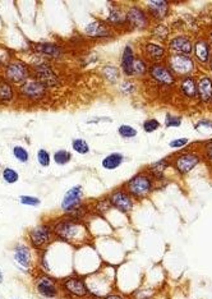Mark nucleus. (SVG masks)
I'll return each mask as SVG.
<instances>
[{"label": "nucleus", "mask_w": 212, "mask_h": 299, "mask_svg": "<svg viewBox=\"0 0 212 299\" xmlns=\"http://www.w3.org/2000/svg\"><path fill=\"white\" fill-rule=\"evenodd\" d=\"M55 237L71 244H82L87 240L88 230L87 226L79 220L68 216L60 219L53 225Z\"/></svg>", "instance_id": "nucleus-1"}, {"label": "nucleus", "mask_w": 212, "mask_h": 299, "mask_svg": "<svg viewBox=\"0 0 212 299\" xmlns=\"http://www.w3.org/2000/svg\"><path fill=\"white\" fill-rule=\"evenodd\" d=\"M124 189L135 199V201H142L148 199L156 189V180L147 169L141 170L124 183Z\"/></svg>", "instance_id": "nucleus-2"}, {"label": "nucleus", "mask_w": 212, "mask_h": 299, "mask_svg": "<svg viewBox=\"0 0 212 299\" xmlns=\"http://www.w3.org/2000/svg\"><path fill=\"white\" fill-rule=\"evenodd\" d=\"M201 160H202V158L198 152L182 151L170 159V165L175 169L178 174L187 175L198 166Z\"/></svg>", "instance_id": "nucleus-3"}, {"label": "nucleus", "mask_w": 212, "mask_h": 299, "mask_svg": "<svg viewBox=\"0 0 212 299\" xmlns=\"http://www.w3.org/2000/svg\"><path fill=\"white\" fill-rule=\"evenodd\" d=\"M60 289L72 299H83L90 297L87 282L81 276H68L64 280H61Z\"/></svg>", "instance_id": "nucleus-4"}, {"label": "nucleus", "mask_w": 212, "mask_h": 299, "mask_svg": "<svg viewBox=\"0 0 212 299\" xmlns=\"http://www.w3.org/2000/svg\"><path fill=\"white\" fill-rule=\"evenodd\" d=\"M55 234L53 230V225L49 224H40L35 226L28 232V242L31 247L39 251H45L47 245L50 244L54 239Z\"/></svg>", "instance_id": "nucleus-5"}, {"label": "nucleus", "mask_w": 212, "mask_h": 299, "mask_svg": "<svg viewBox=\"0 0 212 299\" xmlns=\"http://www.w3.org/2000/svg\"><path fill=\"white\" fill-rule=\"evenodd\" d=\"M34 286L37 294L45 299H54L60 296L61 289L58 280L46 275V274L37 275L35 278Z\"/></svg>", "instance_id": "nucleus-6"}, {"label": "nucleus", "mask_w": 212, "mask_h": 299, "mask_svg": "<svg viewBox=\"0 0 212 299\" xmlns=\"http://www.w3.org/2000/svg\"><path fill=\"white\" fill-rule=\"evenodd\" d=\"M166 64H168V68L173 72L174 76L182 78L189 77L195 68L194 60L191 57H187V55L170 54L168 57Z\"/></svg>", "instance_id": "nucleus-7"}, {"label": "nucleus", "mask_w": 212, "mask_h": 299, "mask_svg": "<svg viewBox=\"0 0 212 299\" xmlns=\"http://www.w3.org/2000/svg\"><path fill=\"white\" fill-rule=\"evenodd\" d=\"M108 199L111 203V207L118 210L121 214L128 215L132 210L135 209V199L125 191L124 187L114 188L108 195Z\"/></svg>", "instance_id": "nucleus-8"}, {"label": "nucleus", "mask_w": 212, "mask_h": 299, "mask_svg": "<svg viewBox=\"0 0 212 299\" xmlns=\"http://www.w3.org/2000/svg\"><path fill=\"white\" fill-rule=\"evenodd\" d=\"M125 20H127V24L131 26L133 30H146L150 24L148 13L137 5L128 8V10L125 12Z\"/></svg>", "instance_id": "nucleus-9"}, {"label": "nucleus", "mask_w": 212, "mask_h": 299, "mask_svg": "<svg viewBox=\"0 0 212 299\" xmlns=\"http://www.w3.org/2000/svg\"><path fill=\"white\" fill-rule=\"evenodd\" d=\"M148 74L156 83L162 86H173L176 81L175 76L169 69L168 65H164L161 63H152L148 67Z\"/></svg>", "instance_id": "nucleus-10"}, {"label": "nucleus", "mask_w": 212, "mask_h": 299, "mask_svg": "<svg viewBox=\"0 0 212 299\" xmlns=\"http://www.w3.org/2000/svg\"><path fill=\"white\" fill-rule=\"evenodd\" d=\"M30 77V69L22 61H12L5 68V78L10 83L23 84Z\"/></svg>", "instance_id": "nucleus-11"}, {"label": "nucleus", "mask_w": 212, "mask_h": 299, "mask_svg": "<svg viewBox=\"0 0 212 299\" xmlns=\"http://www.w3.org/2000/svg\"><path fill=\"white\" fill-rule=\"evenodd\" d=\"M82 199H83V187L82 185H74L63 197L61 201V210L65 214H69L73 210H76L78 206L82 205Z\"/></svg>", "instance_id": "nucleus-12"}, {"label": "nucleus", "mask_w": 212, "mask_h": 299, "mask_svg": "<svg viewBox=\"0 0 212 299\" xmlns=\"http://www.w3.org/2000/svg\"><path fill=\"white\" fill-rule=\"evenodd\" d=\"M34 73L36 76V81L44 84L45 87H54L58 84L57 73L47 64L41 63L35 65Z\"/></svg>", "instance_id": "nucleus-13"}, {"label": "nucleus", "mask_w": 212, "mask_h": 299, "mask_svg": "<svg viewBox=\"0 0 212 299\" xmlns=\"http://www.w3.org/2000/svg\"><path fill=\"white\" fill-rule=\"evenodd\" d=\"M169 51L172 54L191 57L193 53V42L188 36H175L169 41Z\"/></svg>", "instance_id": "nucleus-14"}, {"label": "nucleus", "mask_w": 212, "mask_h": 299, "mask_svg": "<svg viewBox=\"0 0 212 299\" xmlns=\"http://www.w3.org/2000/svg\"><path fill=\"white\" fill-rule=\"evenodd\" d=\"M86 35L94 39H105V37H110L113 35L110 26L101 20H94L86 26L84 28Z\"/></svg>", "instance_id": "nucleus-15"}, {"label": "nucleus", "mask_w": 212, "mask_h": 299, "mask_svg": "<svg viewBox=\"0 0 212 299\" xmlns=\"http://www.w3.org/2000/svg\"><path fill=\"white\" fill-rule=\"evenodd\" d=\"M14 261L23 271H28L32 265V255L31 249L26 244H18L14 248Z\"/></svg>", "instance_id": "nucleus-16"}, {"label": "nucleus", "mask_w": 212, "mask_h": 299, "mask_svg": "<svg viewBox=\"0 0 212 299\" xmlns=\"http://www.w3.org/2000/svg\"><path fill=\"white\" fill-rule=\"evenodd\" d=\"M193 53L199 63L209 64L212 57L211 45L206 39H198L195 42H193Z\"/></svg>", "instance_id": "nucleus-17"}, {"label": "nucleus", "mask_w": 212, "mask_h": 299, "mask_svg": "<svg viewBox=\"0 0 212 299\" xmlns=\"http://www.w3.org/2000/svg\"><path fill=\"white\" fill-rule=\"evenodd\" d=\"M20 92L26 98L41 99L46 92V87L40 82H37L36 80H34V81H27L23 84H20Z\"/></svg>", "instance_id": "nucleus-18"}, {"label": "nucleus", "mask_w": 212, "mask_h": 299, "mask_svg": "<svg viewBox=\"0 0 212 299\" xmlns=\"http://www.w3.org/2000/svg\"><path fill=\"white\" fill-rule=\"evenodd\" d=\"M197 98L202 102H210L212 98V78L202 76L197 81Z\"/></svg>", "instance_id": "nucleus-19"}, {"label": "nucleus", "mask_w": 212, "mask_h": 299, "mask_svg": "<svg viewBox=\"0 0 212 299\" xmlns=\"http://www.w3.org/2000/svg\"><path fill=\"white\" fill-rule=\"evenodd\" d=\"M169 3L164 0H151L147 1V13L155 20H162L168 16Z\"/></svg>", "instance_id": "nucleus-20"}, {"label": "nucleus", "mask_w": 212, "mask_h": 299, "mask_svg": "<svg viewBox=\"0 0 212 299\" xmlns=\"http://www.w3.org/2000/svg\"><path fill=\"white\" fill-rule=\"evenodd\" d=\"M135 60V50L131 45H127L123 50V54H121V60H120V68L124 76L127 77H132L133 76V64Z\"/></svg>", "instance_id": "nucleus-21"}, {"label": "nucleus", "mask_w": 212, "mask_h": 299, "mask_svg": "<svg viewBox=\"0 0 212 299\" xmlns=\"http://www.w3.org/2000/svg\"><path fill=\"white\" fill-rule=\"evenodd\" d=\"M143 54H145L147 59L152 60L154 63H160L165 58L166 50L165 47L155 44V42H146L145 46H143Z\"/></svg>", "instance_id": "nucleus-22"}, {"label": "nucleus", "mask_w": 212, "mask_h": 299, "mask_svg": "<svg viewBox=\"0 0 212 299\" xmlns=\"http://www.w3.org/2000/svg\"><path fill=\"white\" fill-rule=\"evenodd\" d=\"M169 166H170V159H161V160L150 165L147 170L155 178V180H161L165 177V172L168 170Z\"/></svg>", "instance_id": "nucleus-23"}, {"label": "nucleus", "mask_w": 212, "mask_h": 299, "mask_svg": "<svg viewBox=\"0 0 212 299\" xmlns=\"http://www.w3.org/2000/svg\"><path fill=\"white\" fill-rule=\"evenodd\" d=\"M180 92L185 98L194 99L197 98V81L192 76L184 77L180 80Z\"/></svg>", "instance_id": "nucleus-24"}, {"label": "nucleus", "mask_w": 212, "mask_h": 299, "mask_svg": "<svg viewBox=\"0 0 212 299\" xmlns=\"http://www.w3.org/2000/svg\"><path fill=\"white\" fill-rule=\"evenodd\" d=\"M34 49L39 54L45 55V57L49 58H59L63 55V50H61L60 47L55 44H49V42H46V44L35 45Z\"/></svg>", "instance_id": "nucleus-25"}, {"label": "nucleus", "mask_w": 212, "mask_h": 299, "mask_svg": "<svg viewBox=\"0 0 212 299\" xmlns=\"http://www.w3.org/2000/svg\"><path fill=\"white\" fill-rule=\"evenodd\" d=\"M123 161H124V155L120 152H113V154H109L108 156L102 159L101 165L102 168L106 170H115L123 164Z\"/></svg>", "instance_id": "nucleus-26"}, {"label": "nucleus", "mask_w": 212, "mask_h": 299, "mask_svg": "<svg viewBox=\"0 0 212 299\" xmlns=\"http://www.w3.org/2000/svg\"><path fill=\"white\" fill-rule=\"evenodd\" d=\"M106 20H108L109 26H123V24H127L125 13L123 10L119 9V8L111 9Z\"/></svg>", "instance_id": "nucleus-27"}, {"label": "nucleus", "mask_w": 212, "mask_h": 299, "mask_svg": "<svg viewBox=\"0 0 212 299\" xmlns=\"http://www.w3.org/2000/svg\"><path fill=\"white\" fill-rule=\"evenodd\" d=\"M92 209H94V211L96 212L97 215L104 216V215H106V212L110 211L113 207H111V203H110V201H109L108 196H104V197L98 199L97 201L95 202V205Z\"/></svg>", "instance_id": "nucleus-28"}, {"label": "nucleus", "mask_w": 212, "mask_h": 299, "mask_svg": "<svg viewBox=\"0 0 212 299\" xmlns=\"http://www.w3.org/2000/svg\"><path fill=\"white\" fill-rule=\"evenodd\" d=\"M14 91L9 82L0 81V102H8L13 99Z\"/></svg>", "instance_id": "nucleus-29"}, {"label": "nucleus", "mask_w": 212, "mask_h": 299, "mask_svg": "<svg viewBox=\"0 0 212 299\" xmlns=\"http://www.w3.org/2000/svg\"><path fill=\"white\" fill-rule=\"evenodd\" d=\"M147 72H148L147 61L139 57L135 58V64H133V76H135V77H142V76H145Z\"/></svg>", "instance_id": "nucleus-30"}, {"label": "nucleus", "mask_w": 212, "mask_h": 299, "mask_svg": "<svg viewBox=\"0 0 212 299\" xmlns=\"http://www.w3.org/2000/svg\"><path fill=\"white\" fill-rule=\"evenodd\" d=\"M53 159H54L55 164L59 165V166H64L72 160V154L67 150H59V151L55 152Z\"/></svg>", "instance_id": "nucleus-31"}, {"label": "nucleus", "mask_w": 212, "mask_h": 299, "mask_svg": "<svg viewBox=\"0 0 212 299\" xmlns=\"http://www.w3.org/2000/svg\"><path fill=\"white\" fill-rule=\"evenodd\" d=\"M72 148L79 155H86L90 152V146H88L87 142L82 140V138H76V140H73V142H72Z\"/></svg>", "instance_id": "nucleus-32"}, {"label": "nucleus", "mask_w": 212, "mask_h": 299, "mask_svg": "<svg viewBox=\"0 0 212 299\" xmlns=\"http://www.w3.org/2000/svg\"><path fill=\"white\" fill-rule=\"evenodd\" d=\"M1 175H3L4 181L8 183V184H14V183H17V181L19 180V174H18V172L12 168L4 169Z\"/></svg>", "instance_id": "nucleus-33"}, {"label": "nucleus", "mask_w": 212, "mask_h": 299, "mask_svg": "<svg viewBox=\"0 0 212 299\" xmlns=\"http://www.w3.org/2000/svg\"><path fill=\"white\" fill-rule=\"evenodd\" d=\"M13 156L17 159L19 162H23V164H27L28 160H30V154L24 147L22 146H14L13 147Z\"/></svg>", "instance_id": "nucleus-34"}, {"label": "nucleus", "mask_w": 212, "mask_h": 299, "mask_svg": "<svg viewBox=\"0 0 212 299\" xmlns=\"http://www.w3.org/2000/svg\"><path fill=\"white\" fill-rule=\"evenodd\" d=\"M104 74L109 82L114 83V82L118 81L119 69L114 65H106V67H104Z\"/></svg>", "instance_id": "nucleus-35"}, {"label": "nucleus", "mask_w": 212, "mask_h": 299, "mask_svg": "<svg viewBox=\"0 0 212 299\" xmlns=\"http://www.w3.org/2000/svg\"><path fill=\"white\" fill-rule=\"evenodd\" d=\"M37 161H39V164H40L42 168H47L51 162V156L50 154H49V151L45 150V148L39 150V152H37Z\"/></svg>", "instance_id": "nucleus-36"}, {"label": "nucleus", "mask_w": 212, "mask_h": 299, "mask_svg": "<svg viewBox=\"0 0 212 299\" xmlns=\"http://www.w3.org/2000/svg\"><path fill=\"white\" fill-rule=\"evenodd\" d=\"M118 133L123 138H128V140L129 138H135L137 136V131H135V128L127 124H121L118 128Z\"/></svg>", "instance_id": "nucleus-37"}, {"label": "nucleus", "mask_w": 212, "mask_h": 299, "mask_svg": "<svg viewBox=\"0 0 212 299\" xmlns=\"http://www.w3.org/2000/svg\"><path fill=\"white\" fill-rule=\"evenodd\" d=\"M19 202L24 206H30V207H37L40 206L41 201L35 196H19Z\"/></svg>", "instance_id": "nucleus-38"}, {"label": "nucleus", "mask_w": 212, "mask_h": 299, "mask_svg": "<svg viewBox=\"0 0 212 299\" xmlns=\"http://www.w3.org/2000/svg\"><path fill=\"white\" fill-rule=\"evenodd\" d=\"M132 299H155V292L152 289H138L131 297Z\"/></svg>", "instance_id": "nucleus-39"}, {"label": "nucleus", "mask_w": 212, "mask_h": 299, "mask_svg": "<svg viewBox=\"0 0 212 299\" xmlns=\"http://www.w3.org/2000/svg\"><path fill=\"white\" fill-rule=\"evenodd\" d=\"M143 131L147 132V133H152V132L157 131L158 128H160V121L157 120V119H147V120L143 123Z\"/></svg>", "instance_id": "nucleus-40"}, {"label": "nucleus", "mask_w": 212, "mask_h": 299, "mask_svg": "<svg viewBox=\"0 0 212 299\" xmlns=\"http://www.w3.org/2000/svg\"><path fill=\"white\" fill-rule=\"evenodd\" d=\"M182 124V118L178 117V115H173V114H168L165 117V125L169 128L172 127H180Z\"/></svg>", "instance_id": "nucleus-41"}, {"label": "nucleus", "mask_w": 212, "mask_h": 299, "mask_svg": "<svg viewBox=\"0 0 212 299\" xmlns=\"http://www.w3.org/2000/svg\"><path fill=\"white\" fill-rule=\"evenodd\" d=\"M154 35H155L156 37H158V39H166V37L169 36V30L166 26H164V24H157L155 27V31H154Z\"/></svg>", "instance_id": "nucleus-42"}, {"label": "nucleus", "mask_w": 212, "mask_h": 299, "mask_svg": "<svg viewBox=\"0 0 212 299\" xmlns=\"http://www.w3.org/2000/svg\"><path fill=\"white\" fill-rule=\"evenodd\" d=\"M188 138H176V140H173L169 146L172 148H182L184 147L185 145H188Z\"/></svg>", "instance_id": "nucleus-43"}, {"label": "nucleus", "mask_w": 212, "mask_h": 299, "mask_svg": "<svg viewBox=\"0 0 212 299\" xmlns=\"http://www.w3.org/2000/svg\"><path fill=\"white\" fill-rule=\"evenodd\" d=\"M101 299H132V298L128 296H125V294H123V293L111 292V293H109L108 296H105L104 298H101Z\"/></svg>", "instance_id": "nucleus-44"}, {"label": "nucleus", "mask_w": 212, "mask_h": 299, "mask_svg": "<svg viewBox=\"0 0 212 299\" xmlns=\"http://www.w3.org/2000/svg\"><path fill=\"white\" fill-rule=\"evenodd\" d=\"M203 156H205L207 160L212 161V141L206 143L205 148H203Z\"/></svg>", "instance_id": "nucleus-45"}, {"label": "nucleus", "mask_w": 212, "mask_h": 299, "mask_svg": "<svg viewBox=\"0 0 212 299\" xmlns=\"http://www.w3.org/2000/svg\"><path fill=\"white\" fill-rule=\"evenodd\" d=\"M120 90L123 91L124 94H132V92L135 91V86H133V83H132V82H129V81L123 82V83H121Z\"/></svg>", "instance_id": "nucleus-46"}, {"label": "nucleus", "mask_w": 212, "mask_h": 299, "mask_svg": "<svg viewBox=\"0 0 212 299\" xmlns=\"http://www.w3.org/2000/svg\"><path fill=\"white\" fill-rule=\"evenodd\" d=\"M211 128L212 129V121L211 120H207V119H203V120H199L198 123H197V125H195V129H201V128Z\"/></svg>", "instance_id": "nucleus-47"}, {"label": "nucleus", "mask_w": 212, "mask_h": 299, "mask_svg": "<svg viewBox=\"0 0 212 299\" xmlns=\"http://www.w3.org/2000/svg\"><path fill=\"white\" fill-rule=\"evenodd\" d=\"M210 42V45H211L212 47V31H210V35H209V40H207Z\"/></svg>", "instance_id": "nucleus-48"}, {"label": "nucleus", "mask_w": 212, "mask_h": 299, "mask_svg": "<svg viewBox=\"0 0 212 299\" xmlns=\"http://www.w3.org/2000/svg\"><path fill=\"white\" fill-rule=\"evenodd\" d=\"M4 281V275H3V271H1V269H0V284Z\"/></svg>", "instance_id": "nucleus-49"}, {"label": "nucleus", "mask_w": 212, "mask_h": 299, "mask_svg": "<svg viewBox=\"0 0 212 299\" xmlns=\"http://www.w3.org/2000/svg\"><path fill=\"white\" fill-rule=\"evenodd\" d=\"M210 69H211V72H212V57H211V59H210Z\"/></svg>", "instance_id": "nucleus-50"}, {"label": "nucleus", "mask_w": 212, "mask_h": 299, "mask_svg": "<svg viewBox=\"0 0 212 299\" xmlns=\"http://www.w3.org/2000/svg\"><path fill=\"white\" fill-rule=\"evenodd\" d=\"M83 299H96V298H94V297L90 296V297H87V298H83Z\"/></svg>", "instance_id": "nucleus-51"}, {"label": "nucleus", "mask_w": 212, "mask_h": 299, "mask_svg": "<svg viewBox=\"0 0 212 299\" xmlns=\"http://www.w3.org/2000/svg\"><path fill=\"white\" fill-rule=\"evenodd\" d=\"M210 102H211V104H212V98H211V101H210Z\"/></svg>", "instance_id": "nucleus-52"}, {"label": "nucleus", "mask_w": 212, "mask_h": 299, "mask_svg": "<svg viewBox=\"0 0 212 299\" xmlns=\"http://www.w3.org/2000/svg\"><path fill=\"white\" fill-rule=\"evenodd\" d=\"M155 299H157V298H155Z\"/></svg>", "instance_id": "nucleus-53"}, {"label": "nucleus", "mask_w": 212, "mask_h": 299, "mask_svg": "<svg viewBox=\"0 0 212 299\" xmlns=\"http://www.w3.org/2000/svg\"><path fill=\"white\" fill-rule=\"evenodd\" d=\"M0 299H1V298H0Z\"/></svg>", "instance_id": "nucleus-54"}]
</instances>
